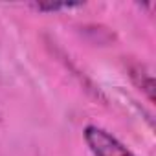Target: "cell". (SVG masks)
<instances>
[{
  "label": "cell",
  "mask_w": 156,
  "mask_h": 156,
  "mask_svg": "<svg viewBox=\"0 0 156 156\" xmlns=\"http://www.w3.org/2000/svg\"><path fill=\"white\" fill-rule=\"evenodd\" d=\"M83 136H85L87 147L94 156H136L112 132L98 125H87L83 130Z\"/></svg>",
  "instance_id": "1"
},
{
  "label": "cell",
  "mask_w": 156,
  "mask_h": 156,
  "mask_svg": "<svg viewBox=\"0 0 156 156\" xmlns=\"http://www.w3.org/2000/svg\"><path fill=\"white\" fill-rule=\"evenodd\" d=\"M127 70H129V77L132 79V83L136 85V88L141 94H145V98L152 103L154 101V77H152L151 70L143 62H140V61L129 62Z\"/></svg>",
  "instance_id": "2"
},
{
  "label": "cell",
  "mask_w": 156,
  "mask_h": 156,
  "mask_svg": "<svg viewBox=\"0 0 156 156\" xmlns=\"http://www.w3.org/2000/svg\"><path fill=\"white\" fill-rule=\"evenodd\" d=\"M83 4H73V2H37L33 8L42 13H53V11H62V9H73V8H81Z\"/></svg>",
  "instance_id": "3"
}]
</instances>
